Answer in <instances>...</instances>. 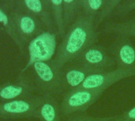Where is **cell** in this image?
I'll list each match as a JSON object with an SVG mask.
<instances>
[{"label":"cell","instance_id":"1","mask_svg":"<svg viewBox=\"0 0 135 121\" xmlns=\"http://www.w3.org/2000/svg\"><path fill=\"white\" fill-rule=\"evenodd\" d=\"M96 40L94 15L84 13L71 26L51 65L60 71L66 63L77 59L85 50L93 46Z\"/></svg>","mask_w":135,"mask_h":121},{"label":"cell","instance_id":"2","mask_svg":"<svg viewBox=\"0 0 135 121\" xmlns=\"http://www.w3.org/2000/svg\"><path fill=\"white\" fill-rule=\"evenodd\" d=\"M32 67L34 71L36 85L43 95L52 96L61 92L63 87L60 71L46 62H36Z\"/></svg>","mask_w":135,"mask_h":121},{"label":"cell","instance_id":"3","mask_svg":"<svg viewBox=\"0 0 135 121\" xmlns=\"http://www.w3.org/2000/svg\"><path fill=\"white\" fill-rule=\"evenodd\" d=\"M42 96L0 102V117H37Z\"/></svg>","mask_w":135,"mask_h":121},{"label":"cell","instance_id":"4","mask_svg":"<svg viewBox=\"0 0 135 121\" xmlns=\"http://www.w3.org/2000/svg\"><path fill=\"white\" fill-rule=\"evenodd\" d=\"M103 90L74 89L67 92L61 104L63 115H70L76 112L86 110L100 96Z\"/></svg>","mask_w":135,"mask_h":121},{"label":"cell","instance_id":"5","mask_svg":"<svg viewBox=\"0 0 135 121\" xmlns=\"http://www.w3.org/2000/svg\"><path fill=\"white\" fill-rule=\"evenodd\" d=\"M79 64L89 70L93 74L106 72L115 65L113 57L100 46H91L85 50L78 58Z\"/></svg>","mask_w":135,"mask_h":121},{"label":"cell","instance_id":"6","mask_svg":"<svg viewBox=\"0 0 135 121\" xmlns=\"http://www.w3.org/2000/svg\"><path fill=\"white\" fill-rule=\"evenodd\" d=\"M56 39L54 34L46 32L34 38L28 45L29 59L23 71H26L36 62L50 60L55 54Z\"/></svg>","mask_w":135,"mask_h":121},{"label":"cell","instance_id":"7","mask_svg":"<svg viewBox=\"0 0 135 121\" xmlns=\"http://www.w3.org/2000/svg\"><path fill=\"white\" fill-rule=\"evenodd\" d=\"M133 75H135L134 73L121 68L100 74H93L89 75L78 89L100 90L104 91L112 84Z\"/></svg>","mask_w":135,"mask_h":121},{"label":"cell","instance_id":"8","mask_svg":"<svg viewBox=\"0 0 135 121\" xmlns=\"http://www.w3.org/2000/svg\"><path fill=\"white\" fill-rule=\"evenodd\" d=\"M112 52L118 68L135 75V47L127 37L121 36L116 40L112 46Z\"/></svg>","mask_w":135,"mask_h":121},{"label":"cell","instance_id":"9","mask_svg":"<svg viewBox=\"0 0 135 121\" xmlns=\"http://www.w3.org/2000/svg\"><path fill=\"white\" fill-rule=\"evenodd\" d=\"M33 90V84L28 81L25 76L21 75L17 81L0 86V101L2 102H6L13 100L28 98L31 97Z\"/></svg>","mask_w":135,"mask_h":121},{"label":"cell","instance_id":"10","mask_svg":"<svg viewBox=\"0 0 135 121\" xmlns=\"http://www.w3.org/2000/svg\"><path fill=\"white\" fill-rule=\"evenodd\" d=\"M90 75H93L89 70L80 65L68 70L63 75L62 74V82L63 88L71 90L79 87L84 80Z\"/></svg>","mask_w":135,"mask_h":121},{"label":"cell","instance_id":"11","mask_svg":"<svg viewBox=\"0 0 135 121\" xmlns=\"http://www.w3.org/2000/svg\"><path fill=\"white\" fill-rule=\"evenodd\" d=\"M38 118L42 121H61L58 103L51 95H42Z\"/></svg>","mask_w":135,"mask_h":121},{"label":"cell","instance_id":"12","mask_svg":"<svg viewBox=\"0 0 135 121\" xmlns=\"http://www.w3.org/2000/svg\"><path fill=\"white\" fill-rule=\"evenodd\" d=\"M106 30L116 33L120 36H135V19L119 23H113Z\"/></svg>","mask_w":135,"mask_h":121},{"label":"cell","instance_id":"13","mask_svg":"<svg viewBox=\"0 0 135 121\" xmlns=\"http://www.w3.org/2000/svg\"><path fill=\"white\" fill-rule=\"evenodd\" d=\"M19 27L21 31L25 35L32 34L36 29V23L32 18L28 16L22 17L19 22Z\"/></svg>","mask_w":135,"mask_h":121},{"label":"cell","instance_id":"14","mask_svg":"<svg viewBox=\"0 0 135 121\" xmlns=\"http://www.w3.org/2000/svg\"><path fill=\"white\" fill-rule=\"evenodd\" d=\"M103 0H86L82 5L85 9V13L94 15L103 6Z\"/></svg>","mask_w":135,"mask_h":121},{"label":"cell","instance_id":"15","mask_svg":"<svg viewBox=\"0 0 135 121\" xmlns=\"http://www.w3.org/2000/svg\"><path fill=\"white\" fill-rule=\"evenodd\" d=\"M120 2L121 0H105L101 10V13L100 15V21L108 17Z\"/></svg>","mask_w":135,"mask_h":121},{"label":"cell","instance_id":"16","mask_svg":"<svg viewBox=\"0 0 135 121\" xmlns=\"http://www.w3.org/2000/svg\"><path fill=\"white\" fill-rule=\"evenodd\" d=\"M25 3L30 10L35 13H40L42 10V3L40 0H25Z\"/></svg>","mask_w":135,"mask_h":121},{"label":"cell","instance_id":"17","mask_svg":"<svg viewBox=\"0 0 135 121\" xmlns=\"http://www.w3.org/2000/svg\"><path fill=\"white\" fill-rule=\"evenodd\" d=\"M115 117H106V118H90V117H83L77 118L70 121H112Z\"/></svg>","mask_w":135,"mask_h":121},{"label":"cell","instance_id":"18","mask_svg":"<svg viewBox=\"0 0 135 121\" xmlns=\"http://www.w3.org/2000/svg\"><path fill=\"white\" fill-rule=\"evenodd\" d=\"M135 120V107L127 112L123 117V121H134Z\"/></svg>","mask_w":135,"mask_h":121},{"label":"cell","instance_id":"19","mask_svg":"<svg viewBox=\"0 0 135 121\" xmlns=\"http://www.w3.org/2000/svg\"><path fill=\"white\" fill-rule=\"evenodd\" d=\"M133 9H135V0H134L133 2L128 3L126 6H124L123 8H121L119 9V11H121V12H124V11H130Z\"/></svg>","mask_w":135,"mask_h":121},{"label":"cell","instance_id":"20","mask_svg":"<svg viewBox=\"0 0 135 121\" xmlns=\"http://www.w3.org/2000/svg\"><path fill=\"white\" fill-rule=\"evenodd\" d=\"M0 22L2 24V25H8V23H9V20H8V17H7V16L6 15V13L2 11V10H0Z\"/></svg>","mask_w":135,"mask_h":121},{"label":"cell","instance_id":"21","mask_svg":"<svg viewBox=\"0 0 135 121\" xmlns=\"http://www.w3.org/2000/svg\"><path fill=\"white\" fill-rule=\"evenodd\" d=\"M63 2L65 6L66 5L67 6H73V8L75 9V6H77L78 3V0H63Z\"/></svg>","mask_w":135,"mask_h":121},{"label":"cell","instance_id":"22","mask_svg":"<svg viewBox=\"0 0 135 121\" xmlns=\"http://www.w3.org/2000/svg\"><path fill=\"white\" fill-rule=\"evenodd\" d=\"M52 4L55 6H61L63 2V0H51Z\"/></svg>","mask_w":135,"mask_h":121},{"label":"cell","instance_id":"23","mask_svg":"<svg viewBox=\"0 0 135 121\" xmlns=\"http://www.w3.org/2000/svg\"><path fill=\"white\" fill-rule=\"evenodd\" d=\"M112 121H123V117H117Z\"/></svg>","mask_w":135,"mask_h":121},{"label":"cell","instance_id":"24","mask_svg":"<svg viewBox=\"0 0 135 121\" xmlns=\"http://www.w3.org/2000/svg\"><path fill=\"white\" fill-rule=\"evenodd\" d=\"M85 1H86V0H81V5H83V4L85 2Z\"/></svg>","mask_w":135,"mask_h":121},{"label":"cell","instance_id":"25","mask_svg":"<svg viewBox=\"0 0 135 121\" xmlns=\"http://www.w3.org/2000/svg\"><path fill=\"white\" fill-rule=\"evenodd\" d=\"M134 121H135V120H134Z\"/></svg>","mask_w":135,"mask_h":121}]
</instances>
